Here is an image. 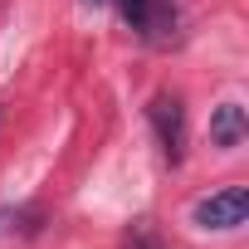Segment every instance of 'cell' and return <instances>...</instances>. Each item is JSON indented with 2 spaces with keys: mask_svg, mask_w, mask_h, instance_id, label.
Listing matches in <instances>:
<instances>
[{
  "mask_svg": "<svg viewBox=\"0 0 249 249\" xmlns=\"http://www.w3.org/2000/svg\"><path fill=\"white\" fill-rule=\"evenodd\" d=\"M127 249H161V239H157L147 225H132V234H127Z\"/></svg>",
  "mask_w": 249,
  "mask_h": 249,
  "instance_id": "cell-6",
  "label": "cell"
},
{
  "mask_svg": "<svg viewBox=\"0 0 249 249\" xmlns=\"http://www.w3.org/2000/svg\"><path fill=\"white\" fill-rule=\"evenodd\" d=\"M78 5H83V10H98V5H103V0H78Z\"/></svg>",
  "mask_w": 249,
  "mask_h": 249,
  "instance_id": "cell-7",
  "label": "cell"
},
{
  "mask_svg": "<svg viewBox=\"0 0 249 249\" xmlns=\"http://www.w3.org/2000/svg\"><path fill=\"white\" fill-rule=\"evenodd\" d=\"M176 30V0H147V39H166Z\"/></svg>",
  "mask_w": 249,
  "mask_h": 249,
  "instance_id": "cell-4",
  "label": "cell"
},
{
  "mask_svg": "<svg viewBox=\"0 0 249 249\" xmlns=\"http://www.w3.org/2000/svg\"><path fill=\"white\" fill-rule=\"evenodd\" d=\"M244 137H249V112H244L239 103H220V107L210 112V142H215L220 152H234Z\"/></svg>",
  "mask_w": 249,
  "mask_h": 249,
  "instance_id": "cell-3",
  "label": "cell"
},
{
  "mask_svg": "<svg viewBox=\"0 0 249 249\" xmlns=\"http://www.w3.org/2000/svg\"><path fill=\"white\" fill-rule=\"evenodd\" d=\"M147 117H152V127H157L161 157L171 166H181V157H186V107H181V98L176 93H157L152 107H147Z\"/></svg>",
  "mask_w": 249,
  "mask_h": 249,
  "instance_id": "cell-2",
  "label": "cell"
},
{
  "mask_svg": "<svg viewBox=\"0 0 249 249\" xmlns=\"http://www.w3.org/2000/svg\"><path fill=\"white\" fill-rule=\"evenodd\" d=\"M191 220L200 230H239L249 220V191L244 186H220L191 205Z\"/></svg>",
  "mask_w": 249,
  "mask_h": 249,
  "instance_id": "cell-1",
  "label": "cell"
},
{
  "mask_svg": "<svg viewBox=\"0 0 249 249\" xmlns=\"http://www.w3.org/2000/svg\"><path fill=\"white\" fill-rule=\"evenodd\" d=\"M117 10H122V20H127V30H147V0H117Z\"/></svg>",
  "mask_w": 249,
  "mask_h": 249,
  "instance_id": "cell-5",
  "label": "cell"
}]
</instances>
